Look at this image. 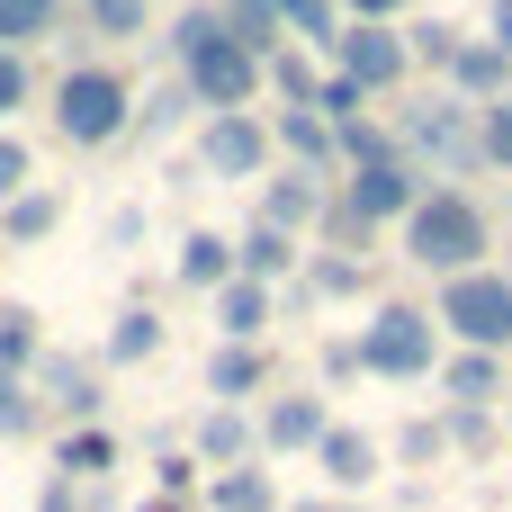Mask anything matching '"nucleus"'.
<instances>
[{
  "instance_id": "obj_45",
  "label": "nucleus",
  "mask_w": 512,
  "mask_h": 512,
  "mask_svg": "<svg viewBox=\"0 0 512 512\" xmlns=\"http://www.w3.org/2000/svg\"><path fill=\"white\" fill-rule=\"evenodd\" d=\"M414 0H342V18H360V27H396Z\"/></svg>"
},
{
  "instance_id": "obj_29",
  "label": "nucleus",
  "mask_w": 512,
  "mask_h": 512,
  "mask_svg": "<svg viewBox=\"0 0 512 512\" xmlns=\"http://www.w3.org/2000/svg\"><path fill=\"white\" fill-rule=\"evenodd\" d=\"M36 360H45V324H36V306H18V297H9V306H0V369H9V378H27Z\"/></svg>"
},
{
  "instance_id": "obj_31",
  "label": "nucleus",
  "mask_w": 512,
  "mask_h": 512,
  "mask_svg": "<svg viewBox=\"0 0 512 512\" xmlns=\"http://www.w3.org/2000/svg\"><path fill=\"white\" fill-rule=\"evenodd\" d=\"M54 225H63V198H54V189H27V198L0 207V243H45Z\"/></svg>"
},
{
  "instance_id": "obj_8",
  "label": "nucleus",
  "mask_w": 512,
  "mask_h": 512,
  "mask_svg": "<svg viewBox=\"0 0 512 512\" xmlns=\"http://www.w3.org/2000/svg\"><path fill=\"white\" fill-rule=\"evenodd\" d=\"M324 72H342V81H351V90H369V99H396V90H414L405 27H360V18H342V36H333Z\"/></svg>"
},
{
  "instance_id": "obj_14",
  "label": "nucleus",
  "mask_w": 512,
  "mask_h": 512,
  "mask_svg": "<svg viewBox=\"0 0 512 512\" xmlns=\"http://www.w3.org/2000/svg\"><path fill=\"white\" fill-rule=\"evenodd\" d=\"M207 396L234 405V414L261 405V396H270V342H216V351H207Z\"/></svg>"
},
{
  "instance_id": "obj_15",
  "label": "nucleus",
  "mask_w": 512,
  "mask_h": 512,
  "mask_svg": "<svg viewBox=\"0 0 512 512\" xmlns=\"http://www.w3.org/2000/svg\"><path fill=\"white\" fill-rule=\"evenodd\" d=\"M297 270H306L297 234H279V225H261V216H252V225L234 234V279H261V288H288Z\"/></svg>"
},
{
  "instance_id": "obj_32",
  "label": "nucleus",
  "mask_w": 512,
  "mask_h": 512,
  "mask_svg": "<svg viewBox=\"0 0 512 512\" xmlns=\"http://www.w3.org/2000/svg\"><path fill=\"white\" fill-rule=\"evenodd\" d=\"M261 90H279V108H315V90H324V72H315L306 54H288V45H279V54L261 63Z\"/></svg>"
},
{
  "instance_id": "obj_39",
  "label": "nucleus",
  "mask_w": 512,
  "mask_h": 512,
  "mask_svg": "<svg viewBox=\"0 0 512 512\" xmlns=\"http://www.w3.org/2000/svg\"><path fill=\"white\" fill-rule=\"evenodd\" d=\"M315 117H324V126H351V117H369V90H351L342 72H324V90H315Z\"/></svg>"
},
{
  "instance_id": "obj_36",
  "label": "nucleus",
  "mask_w": 512,
  "mask_h": 512,
  "mask_svg": "<svg viewBox=\"0 0 512 512\" xmlns=\"http://www.w3.org/2000/svg\"><path fill=\"white\" fill-rule=\"evenodd\" d=\"M315 234H324V252H342V261H360V252L378 243V225H369V216H351L342 198H324V225H315Z\"/></svg>"
},
{
  "instance_id": "obj_34",
  "label": "nucleus",
  "mask_w": 512,
  "mask_h": 512,
  "mask_svg": "<svg viewBox=\"0 0 512 512\" xmlns=\"http://www.w3.org/2000/svg\"><path fill=\"white\" fill-rule=\"evenodd\" d=\"M81 18H90V36H108V45H135V36L153 27V0H81Z\"/></svg>"
},
{
  "instance_id": "obj_25",
  "label": "nucleus",
  "mask_w": 512,
  "mask_h": 512,
  "mask_svg": "<svg viewBox=\"0 0 512 512\" xmlns=\"http://www.w3.org/2000/svg\"><path fill=\"white\" fill-rule=\"evenodd\" d=\"M207 504H216V512H288V504H279V486H270V468H261V459H243V468L207 477Z\"/></svg>"
},
{
  "instance_id": "obj_47",
  "label": "nucleus",
  "mask_w": 512,
  "mask_h": 512,
  "mask_svg": "<svg viewBox=\"0 0 512 512\" xmlns=\"http://www.w3.org/2000/svg\"><path fill=\"white\" fill-rule=\"evenodd\" d=\"M486 45H504V54H512V0H486Z\"/></svg>"
},
{
  "instance_id": "obj_20",
  "label": "nucleus",
  "mask_w": 512,
  "mask_h": 512,
  "mask_svg": "<svg viewBox=\"0 0 512 512\" xmlns=\"http://www.w3.org/2000/svg\"><path fill=\"white\" fill-rule=\"evenodd\" d=\"M270 144H279V162H297V171H324V180H333V126H324L315 108H270Z\"/></svg>"
},
{
  "instance_id": "obj_22",
  "label": "nucleus",
  "mask_w": 512,
  "mask_h": 512,
  "mask_svg": "<svg viewBox=\"0 0 512 512\" xmlns=\"http://www.w3.org/2000/svg\"><path fill=\"white\" fill-rule=\"evenodd\" d=\"M378 162H405V144H396L387 117H351V126H333V180H342V171H378Z\"/></svg>"
},
{
  "instance_id": "obj_23",
  "label": "nucleus",
  "mask_w": 512,
  "mask_h": 512,
  "mask_svg": "<svg viewBox=\"0 0 512 512\" xmlns=\"http://www.w3.org/2000/svg\"><path fill=\"white\" fill-rule=\"evenodd\" d=\"M108 468H117V432H108V423H81V432L54 441V477H63V486H99Z\"/></svg>"
},
{
  "instance_id": "obj_51",
  "label": "nucleus",
  "mask_w": 512,
  "mask_h": 512,
  "mask_svg": "<svg viewBox=\"0 0 512 512\" xmlns=\"http://www.w3.org/2000/svg\"><path fill=\"white\" fill-rule=\"evenodd\" d=\"M504 432H512V387H504Z\"/></svg>"
},
{
  "instance_id": "obj_16",
  "label": "nucleus",
  "mask_w": 512,
  "mask_h": 512,
  "mask_svg": "<svg viewBox=\"0 0 512 512\" xmlns=\"http://www.w3.org/2000/svg\"><path fill=\"white\" fill-rule=\"evenodd\" d=\"M189 459L198 468H243V459H261V432H252V414H234V405H207L198 414V432H189Z\"/></svg>"
},
{
  "instance_id": "obj_7",
  "label": "nucleus",
  "mask_w": 512,
  "mask_h": 512,
  "mask_svg": "<svg viewBox=\"0 0 512 512\" xmlns=\"http://www.w3.org/2000/svg\"><path fill=\"white\" fill-rule=\"evenodd\" d=\"M189 162H198V180H270V171H279L270 117H261V108L198 117V144H189Z\"/></svg>"
},
{
  "instance_id": "obj_24",
  "label": "nucleus",
  "mask_w": 512,
  "mask_h": 512,
  "mask_svg": "<svg viewBox=\"0 0 512 512\" xmlns=\"http://www.w3.org/2000/svg\"><path fill=\"white\" fill-rule=\"evenodd\" d=\"M153 351H162V315H153V306L135 297V306H126V315L108 324V342H99V369H144Z\"/></svg>"
},
{
  "instance_id": "obj_5",
  "label": "nucleus",
  "mask_w": 512,
  "mask_h": 512,
  "mask_svg": "<svg viewBox=\"0 0 512 512\" xmlns=\"http://www.w3.org/2000/svg\"><path fill=\"white\" fill-rule=\"evenodd\" d=\"M45 108H54V135L81 144V153H108V144H126V126H135V90H126L117 63H72Z\"/></svg>"
},
{
  "instance_id": "obj_11",
  "label": "nucleus",
  "mask_w": 512,
  "mask_h": 512,
  "mask_svg": "<svg viewBox=\"0 0 512 512\" xmlns=\"http://www.w3.org/2000/svg\"><path fill=\"white\" fill-rule=\"evenodd\" d=\"M252 432H261V459H315V441L333 432V396H261Z\"/></svg>"
},
{
  "instance_id": "obj_38",
  "label": "nucleus",
  "mask_w": 512,
  "mask_h": 512,
  "mask_svg": "<svg viewBox=\"0 0 512 512\" xmlns=\"http://www.w3.org/2000/svg\"><path fill=\"white\" fill-rule=\"evenodd\" d=\"M36 423H45V405H36V387L0 369V441H27Z\"/></svg>"
},
{
  "instance_id": "obj_13",
  "label": "nucleus",
  "mask_w": 512,
  "mask_h": 512,
  "mask_svg": "<svg viewBox=\"0 0 512 512\" xmlns=\"http://www.w3.org/2000/svg\"><path fill=\"white\" fill-rule=\"evenodd\" d=\"M324 198H333V180L324 171H297V162H279L270 180H261V225H279V234H306V225H324Z\"/></svg>"
},
{
  "instance_id": "obj_27",
  "label": "nucleus",
  "mask_w": 512,
  "mask_h": 512,
  "mask_svg": "<svg viewBox=\"0 0 512 512\" xmlns=\"http://www.w3.org/2000/svg\"><path fill=\"white\" fill-rule=\"evenodd\" d=\"M189 108H198V99H189V90H180V72H171L162 90H144V99H135V126H126V135L162 144V135H180V126H189Z\"/></svg>"
},
{
  "instance_id": "obj_49",
  "label": "nucleus",
  "mask_w": 512,
  "mask_h": 512,
  "mask_svg": "<svg viewBox=\"0 0 512 512\" xmlns=\"http://www.w3.org/2000/svg\"><path fill=\"white\" fill-rule=\"evenodd\" d=\"M288 512H333V495H306V504H288Z\"/></svg>"
},
{
  "instance_id": "obj_2",
  "label": "nucleus",
  "mask_w": 512,
  "mask_h": 512,
  "mask_svg": "<svg viewBox=\"0 0 512 512\" xmlns=\"http://www.w3.org/2000/svg\"><path fill=\"white\" fill-rule=\"evenodd\" d=\"M396 234H405V261L432 270V279H468V270H486V252H495V216L477 207V189H450V180H432L423 207H414Z\"/></svg>"
},
{
  "instance_id": "obj_28",
  "label": "nucleus",
  "mask_w": 512,
  "mask_h": 512,
  "mask_svg": "<svg viewBox=\"0 0 512 512\" xmlns=\"http://www.w3.org/2000/svg\"><path fill=\"white\" fill-rule=\"evenodd\" d=\"M297 297H324V306H342V297H369V261H342V252H306V288Z\"/></svg>"
},
{
  "instance_id": "obj_42",
  "label": "nucleus",
  "mask_w": 512,
  "mask_h": 512,
  "mask_svg": "<svg viewBox=\"0 0 512 512\" xmlns=\"http://www.w3.org/2000/svg\"><path fill=\"white\" fill-rule=\"evenodd\" d=\"M27 90H36V81H27V54H9V45H0V126L27 108Z\"/></svg>"
},
{
  "instance_id": "obj_18",
  "label": "nucleus",
  "mask_w": 512,
  "mask_h": 512,
  "mask_svg": "<svg viewBox=\"0 0 512 512\" xmlns=\"http://www.w3.org/2000/svg\"><path fill=\"white\" fill-rule=\"evenodd\" d=\"M171 279H180L189 297H216V288L234 279V234H207V225H189V234H180V252H171Z\"/></svg>"
},
{
  "instance_id": "obj_37",
  "label": "nucleus",
  "mask_w": 512,
  "mask_h": 512,
  "mask_svg": "<svg viewBox=\"0 0 512 512\" xmlns=\"http://www.w3.org/2000/svg\"><path fill=\"white\" fill-rule=\"evenodd\" d=\"M450 459V432H441V414H414L405 432H396V468H441Z\"/></svg>"
},
{
  "instance_id": "obj_43",
  "label": "nucleus",
  "mask_w": 512,
  "mask_h": 512,
  "mask_svg": "<svg viewBox=\"0 0 512 512\" xmlns=\"http://www.w3.org/2000/svg\"><path fill=\"white\" fill-rule=\"evenodd\" d=\"M99 243H108V252H135V243H144V207H108Z\"/></svg>"
},
{
  "instance_id": "obj_6",
  "label": "nucleus",
  "mask_w": 512,
  "mask_h": 512,
  "mask_svg": "<svg viewBox=\"0 0 512 512\" xmlns=\"http://www.w3.org/2000/svg\"><path fill=\"white\" fill-rule=\"evenodd\" d=\"M432 324L459 342V351H512V279L486 261V270H468V279H441V297H432Z\"/></svg>"
},
{
  "instance_id": "obj_4",
  "label": "nucleus",
  "mask_w": 512,
  "mask_h": 512,
  "mask_svg": "<svg viewBox=\"0 0 512 512\" xmlns=\"http://www.w3.org/2000/svg\"><path fill=\"white\" fill-rule=\"evenodd\" d=\"M387 126H396L405 162H441L450 180H477V108L459 90H396Z\"/></svg>"
},
{
  "instance_id": "obj_26",
  "label": "nucleus",
  "mask_w": 512,
  "mask_h": 512,
  "mask_svg": "<svg viewBox=\"0 0 512 512\" xmlns=\"http://www.w3.org/2000/svg\"><path fill=\"white\" fill-rule=\"evenodd\" d=\"M459 45H468V27H450V18H405V63H414V72H450Z\"/></svg>"
},
{
  "instance_id": "obj_48",
  "label": "nucleus",
  "mask_w": 512,
  "mask_h": 512,
  "mask_svg": "<svg viewBox=\"0 0 512 512\" xmlns=\"http://www.w3.org/2000/svg\"><path fill=\"white\" fill-rule=\"evenodd\" d=\"M81 512H117V495L108 486H81Z\"/></svg>"
},
{
  "instance_id": "obj_44",
  "label": "nucleus",
  "mask_w": 512,
  "mask_h": 512,
  "mask_svg": "<svg viewBox=\"0 0 512 512\" xmlns=\"http://www.w3.org/2000/svg\"><path fill=\"white\" fill-rule=\"evenodd\" d=\"M153 477H162V504H171V495H189V486H198V459H189V450H162V459H153Z\"/></svg>"
},
{
  "instance_id": "obj_40",
  "label": "nucleus",
  "mask_w": 512,
  "mask_h": 512,
  "mask_svg": "<svg viewBox=\"0 0 512 512\" xmlns=\"http://www.w3.org/2000/svg\"><path fill=\"white\" fill-rule=\"evenodd\" d=\"M27 189H36V153H27L18 135H0V207H9V198H27Z\"/></svg>"
},
{
  "instance_id": "obj_21",
  "label": "nucleus",
  "mask_w": 512,
  "mask_h": 512,
  "mask_svg": "<svg viewBox=\"0 0 512 512\" xmlns=\"http://www.w3.org/2000/svg\"><path fill=\"white\" fill-rule=\"evenodd\" d=\"M432 387H441V405H504L512 378H504V360H495V351H450Z\"/></svg>"
},
{
  "instance_id": "obj_17",
  "label": "nucleus",
  "mask_w": 512,
  "mask_h": 512,
  "mask_svg": "<svg viewBox=\"0 0 512 512\" xmlns=\"http://www.w3.org/2000/svg\"><path fill=\"white\" fill-rule=\"evenodd\" d=\"M216 342H270V315H279V288H261V279H225L216 297Z\"/></svg>"
},
{
  "instance_id": "obj_1",
  "label": "nucleus",
  "mask_w": 512,
  "mask_h": 512,
  "mask_svg": "<svg viewBox=\"0 0 512 512\" xmlns=\"http://www.w3.org/2000/svg\"><path fill=\"white\" fill-rule=\"evenodd\" d=\"M171 63H180V90H189L207 117L261 99V54H243V45L225 36V9H216V0L171 18Z\"/></svg>"
},
{
  "instance_id": "obj_9",
  "label": "nucleus",
  "mask_w": 512,
  "mask_h": 512,
  "mask_svg": "<svg viewBox=\"0 0 512 512\" xmlns=\"http://www.w3.org/2000/svg\"><path fill=\"white\" fill-rule=\"evenodd\" d=\"M423 189H432L423 162H378V171H342V180H333V198H342L351 216H369V225H405V216L423 207Z\"/></svg>"
},
{
  "instance_id": "obj_35",
  "label": "nucleus",
  "mask_w": 512,
  "mask_h": 512,
  "mask_svg": "<svg viewBox=\"0 0 512 512\" xmlns=\"http://www.w3.org/2000/svg\"><path fill=\"white\" fill-rule=\"evenodd\" d=\"M477 171H495V180H512V99H495V108H477Z\"/></svg>"
},
{
  "instance_id": "obj_41",
  "label": "nucleus",
  "mask_w": 512,
  "mask_h": 512,
  "mask_svg": "<svg viewBox=\"0 0 512 512\" xmlns=\"http://www.w3.org/2000/svg\"><path fill=\"white\" fill-rule=\"evenodd\" d=\"M315 360H324V387H351V378H369V369H360V342H351V333H333Z\"/></svg>"
},
{
  "instance_id": "obj_30",
  "label": "nucleus",
  "mask_w": 512,
  "mask_h": 512,
  "mask_svg": "<svg viewBox=\"0 0 512 512\" xmlns=\"http://www.w3.org/2000/svg\"><path fill=\"white\" fill-rule=\"evenodd\" d=\"M63 9H72V0H0V45H9V54L45 45V36L63 27Z\"/></svg>"
},
{
  "instance_id": "obj_3",
  "label": "nucleus",
  "mask_w": 512,
  "mask_h": 512,
  "mask_svg": "<svg viewBox=\"0 0 512 512\" xmlns=\"http://www.w3.org/2000/svg\"><path fill=\"white\" fill-rule=\"evenodd\" d=\"M351 342H360V369H369L378 387H423V378H441V360H450L432 306H414V297H378Z\"/></svg>"
},
{
  "instance_id": "obj_52",
  "label": "nucleus",
  "mask_w": 512,
  "mask_h": 512,
  "mask_svg": "<svg viewBox=\"0 0 512 512\" xmlns=\"http://www.w3.org/2000/svg\"><path fill=\"white\" fill-rule=\"evenodd\" d=\"M333 512H369V504H333Z\"/></svg>"
},
{
  "instance_id": "obj_50",
  "label": "nucleus",
  "mask_w": 512,
  "mask_h": 512,
  "mask_svg": "<svg viewBox=\"0 0 512 512\" xmlns=\"http://www.w3.org/2000/svg\"><path fill=\"white\" fill-rule=\"evenodd\" d=\"M261 9H279V18H288V9H297V0H261Z\"/></svg>"
},
{
  "instance_id": "obj_46",
  "label": "nucleus",
  "mask_w": 512,
  "mask_h": 512,
  "mask_svg": "<svg viewBox=\"0 0 512 512\" xmlns=\"http://www.w3.org/2000/svg\"><path fill=\"white\" fill-rule=\"evenodd\" d=\"M36 512H81V486H63V477H45V495H36Z\"/></svg>"
},
{
  "instance_id": "obj_33",
  "label": "nucleus",
  "mask_w": 512,
  "mask_h": 512,
  "mask_svg": "<svg viewBox=\"0 0 512 512\" xmlns=\"http://www.w3.org/2000/svg\"><path fill=\"white\" fill-rule=\"evenodd\" d=\"M441 432H450V450H459V459H486V450L504 441L495 405H441Z\"/></svg>"
},
{
  "instance_id": "obj_19",
  "label": "nucleus",
  "mask_w": 512,
  "mask_h": 512,
  "mask_svg": "<svg viewBox=\"0 0 512 512\" xmlns=\"http://www.w3.org/2000/svg\"><path fill=\"white\" fill-rule=\"evenodd\" d=\"M450 90H459L468 108L512 99V54H504V45H486V36H468V45H459V63H450Z\"/></svg>"
},
{
  "instance_id": "obj_53",
  "label": "nucleus",
  "mask_w": 512,
  "mask_h": 512,
  "mask_svg": "<svg viewBox=\"0 0 512 512\" xmlns=\"http://www.w3.org/2000/svg\"><path fill=\"white\" fill-rule=\"evenodd\" d=\"M504 279H512V261H504Z\"/></svg>"
},
{
  "instance_id": "obj_10",
  "label": "nucleus",
  "mask_w": 512,
  "mask_h": 512,
  "mask_svg": "<svg viewBox=\"0 0 512 512\" xmlns=\"http://www.w3.org/2000/svg\"><path fill=\"white\" fill-rule=\"evenodd\" d=\"M27 387H36V405H45V414H63L72 432H81V423H99V360H81V351H54V342H45V360L27 369Z\"/></svg>"
},
{
  "instance_id": "obj_12",
  "label": "nucleus",
  "mask_w": 512,
  "mask_h": 512,
  "mask_svg": "<svg viewBox=\"0 0 512 512\" xmlns=\"http://www.w3.org/2000/svg\"><path fill=\"white\" fill-rule=\"evenodd\" d=\"M315 468H324V495L333 504H360L369 486H378V468H387V450L360 432V423H333L324 441H315Z\"/></svg>"
}]
</instances>
